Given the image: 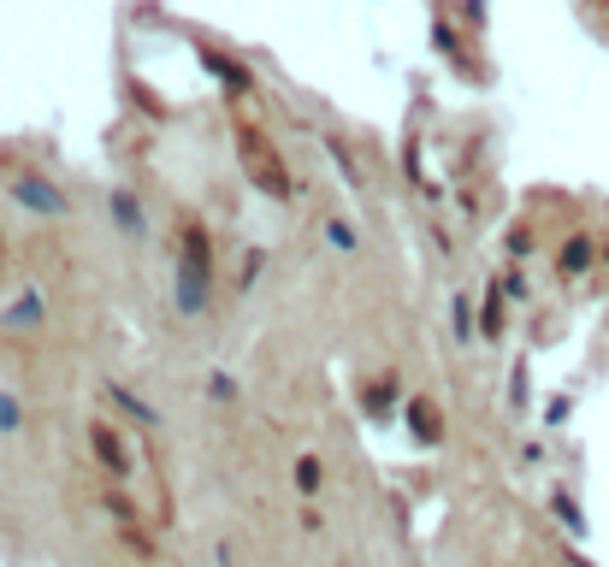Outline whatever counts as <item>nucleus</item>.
I'll return each mask as SVG.
<instances>
[{
  "instance_id": "obj_1",
  "label": "nucleus",
  "mask_w": 609,
  "mask_h": 567,
  "mask_svg": "<svg viewBox=\"0 0 609 567\" xmlns=\"http://www.w3.org/2000/svg\"><path fill=\"white\" fill-rule=\"evenodd\" d=\"M237 154H243V172H249V184L261 189V195H272V201H290L296 195V184H290V166L278 160V148H272L261 130H237Z\"/></svg>"
},
{
  "instance_id": "obj_2",
  "label": "nucleus",
  "mask_w": 609,
  "mask_h": 567,
  "mask_svg": "<svg viewBox=\"0 0 609 567\" xmlns=\"http://www.w3.org/2000/svg\"><path fill=\"white\" fill-rule=\"evenodd\" d=\"M89 443H95V455H101V467H107L113 479H131V449H125V438H119L113 426H95Z\"/></svg>"
},
{
  "instance_id": "obj_3",
  "label": "nucleus",
  "mask_w": 609,
  "mask_h": 567,
  "mask_svg": "<svg viewBox=\"0 0 609 567\" xmlns=\"http://www.w3.org/2000/svg\"><path fill=\"white\" fill-rule=\"evenodd\" d=\"M12 195L24 201V207H36V213H66V195H54L48 184H36V178H18Z\"/></svg>"
},
{
  "instance_id": "obj_4",
  "label": "nucleus",
  "mask_w": 609,
  "mask_h": 567,
  "mask_svg": "<svg viewBox=\"0 0 609 567\" xmlns=\"http://www.w3.org/2000/svg\"><path fill=\"white\" fill-rule=\"evenodd\" d=\"M408 426H414V438L420 443H438V414H432V402H408Z\"/></svg>"
},
{
  "instance_id": "obj_5",
  "label": "nucleus",
  "mask_w": 609,
  "mask_h": 567,
  "mask_svg": "<svg viewBox=\"0 0 609 567\" xmlns=\"http://www.w3.org/2000/svg\"><path fill=\"white\" fill-rule=\"evenodd\" d=\"M391 408H397V378H385V384L367 390V414H373V420H385Z\"/></svg>"
},
{
  "instance_id": "obj_6",
  "label": "nucleus",
  "mask_w": 609,
  "mask_h": 567,
  "mask_svg": "<svg viewBox=\"0 0 609 567\" xmlns=\"http://www.w3.org/2000/svg\"><path fill=\"white\" fill-rule=\"evenodd\" d=\"M202 65H207V71H213V77H225L231 89H249V77H243L237 65H231V60H219V54H207V48H202Z\"/></svg>"
},
{
  "instance_id": "obj_7",
  "label": "nucleus",
  "mask_w": 609,
  "mask_h": 567,
  "mask_svg": "<svg viewBox=\"0 0 609 567\" xmlns=\"http://www.w3.org/2000/svg\"><path fill=\"white\" fill-rule=\"evenodd\" d=\"M586 266H592V243H586V237H574V243L562 249V272H586Z\"/></svg>"
},
{
  "instance_id": "obj_8",
  "label": "nucleus",
  "mask_w": 609,
  "mask_h": 567,
  "mask_svg": "<svg viewBox=\"0 0 609 567\" xmlns=\"http://www.w3.org/2000/svg\"><path fill=\"white\" fill-rule=\"evenodd\" d=\"M320 479H326V467H320L314 455H302V461H296V491H320Z\"/></svg>"
},
{
  "instance_id": "obj_9",
  "label": "nucleus",
  "mask_w": 609,
  "mask_h": 567,
  "mask_svg": "<svg viewBox=\"0 0 609 567\" xmlns=\"http://www.w3.org/2000/svg\"><path fill=\"white\" fill-rule=\"evenodd\" d=\"M36 314H42V308H36V296H30V302H18V308L6 314V325H36Z\"/></svg>"
},
{
  "instance_id": "obj_10",
  "label": "nucleus",
  "mask_w": 609,
  "mask_h": 567,
  "mask_svg": "<svg viewBox=\"0 0 609 567\" xmlns=\"http://www.w3.org/2000/svg\"><path fill=\"white\" fill-rule=\"evenodd\" d=\"M556 514H562V526H574V532H586V520H580V508L568 503V497H556Z\"/></svg>"
},
{
  "instance_id": "obj_11",
  "label": "nucleus",
  "mask_w": 609,
  "mask_h": 567,
  "mask_svg": "<svg viewBox=\"0 0 609 567\" xmlns=\"http://www.w3.org/2000/svg\"><path fill=\"white\" fill-rule=\"evenodd\" d=\"M326 237H332V249H355V231L349 225H326Z\"/></svg>"
},
{
  "instance_id": "obj_12",
  "label": "nucleus",
  "mask_w": 609,
  "mask_h": 567,
  "mask_svg": "<svg viewBox=\"0 0 609 567\" xmlns=\"http://www.w3.org/2000/svg\"><path fill=\"white\" fill-rule=\"evenodd\" d=\"M0 426H6V432H12V426H18V408H12V402H6V396H0Z\"/></svg>"
}]
</instances>
